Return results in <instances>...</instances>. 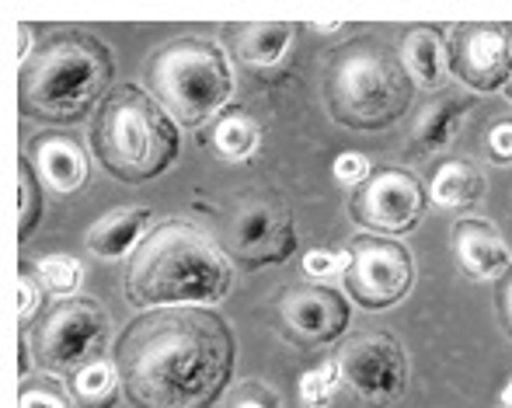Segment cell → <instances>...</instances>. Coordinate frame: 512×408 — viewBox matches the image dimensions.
<instances>
[{
    "instance_id": "4fadbf2b",
    "label": "cell",
    "mask_w": 512,
    "mask_h": 408,
    "mask_svg": "<svg viewBox=\"0 0 512 408\" xmlns=\"http://www.w3.org/2000/svg\"><path fill=\"white\" fill-rule=\"evenodd\" d=\"M279 325L286 339L304 349L331 346L349 332L352 307L349 297L324 283H293L279 293Z\"/></svg>"
},
{
    "instance_id": "ba28073f",
    "label": "cell",
    "mask_w": 512,
    "mask_h": 408,
    "mask_svg": "<svg viewBox=\"0 0 512 408\" xmlns=\"http://www.w3.org/2000/svg\"><path fill=\"white\" fill-rule=\"evenodd\" d=\"M220 248L237 269L283 266L297 252V227L272 192H244L223 213Z\"/></svg>"
},
{
    "instance_id": "e0dca14e",
    "label": "cell",
    "mask_w": 512,
    "mask_h": 408,
    "mask_svg": "<svg viewBox=\"0 0 512 408\" xmlns=\"http://www.w3.org/2000/svg\"><path fill=\"white\" fill-rule=\"evenodd\" d=\"M230 53L248 67H276L286 49L297 39V25L290 21H241V25H223Z\"/></svg>"
},
{
    "instance_id": "e575fe53",
    "label": "cell",
    "mask_w": 512,
    "mask_h": 408,
    "mask_svg": "<svg viewBox=\"0 0 512 408\" xmlns=\"http://www.w3.org/2000/svg\"><path fill=\"white\" fill-rule=\"evenodd\" d=\"M509 39H512V25H509Z\"/></svg>"
},
{
    "instance_id": "d6986e66",
    "label": "cell",
    "mask_w": 512,
    "mask_h": 408,
    "mask_svg": "<svg viewBox=\"0 0 512 408\" xmlns=\"http://www.w3.org/2000/svg\"><path fill=\"white\" fill-rule=\"evenodd\" d=\"M401 60L415 88L443 91L446 74V35L439 25H411L401 39Z\"/></svg>"
},
{
    "instance_id": "7c38bea8",
    "label": "cell",
    "mask_w": 512,
    "mask_h": 408,
    "mask_svg": "<svg viewBox=\"0 0 512 408\" xmlns=\"http://www.w3.org/2000/svg\"><path fill=\"white\" fill-rule=\"evenodd\" d=\"M425 210H429V192L405 168L373 171L370 182L352 196L356 224H363L366 231L380 234V238L415 231L422 224Z\"/></svg>"
},
{
    "instance_id": "ffe728a7",
    "label": "cell",
    "mask_w": 512,
    "mask_h": 408,
    "mask_svg": "<svg viewBox=\"0 0 512 408\" xmlns=\"http://www.w3.org/2000/svg\"><path fill=\"white\" fill-rule=\"evenodd\" d=\"M485 196V175L474 161H446L432 175V203L443 210H471Z\"/></svg>"
},
{
    "instance_id": "484cf974",
    "label": "cell",
    "mask_w": 512,
    "mask_h": 408,
    "mask_svg": "<svg viewBox=\"0 0 512 408\" xmlns=\"http://www.w3.org/2000/svg\"><path fill=\"white\" fill-rule=\"evenodd\" d=\"M39 276L46 279V286L60 297H74V290L81 286L84 279V269L77 259L70 255H49V259L39 262Z\"/></svg>"
},
{
    "instance_id": "44dd1931",
    "label": "cell",
    "mask_w": 512,
    "mask_h": 408,
    "mask_svg": "<svg viewBox=\"0 0 512 408\" xmlns=\"http://www.w3.org/2000/svg\"><path fill=\"white\" fill-rule=\"evenodd\" d=\"M70 395L81 408H115L122 395V381H119V370L115 363H88L84 370H77L70 377Z\"/></svg>"
},
{
    "instance_id": "3957f363",
    "label": "cell",
    "mask_w": 512,
    "mask_h": 408,
    "mask_svg": "<svg viewBox=\"0 0 512 408\" xmlns=\"http://www.w3.org/2000/svg\"><path fill=\"white\" fill-rule=\"evenodd\" d=\"M112 49L84 28H56L18 67V112L39 123L70 126L112 95Z\"/></svg>"
},
{
    "instance_id": "5bb4252c",
    "label": "cell",
    "mask_w": 512,
    "mask_h": 408,
    "mask_svg": "<svg viewBox=\"0 0 512 408\" xmlns=\"http://www.w3.org/2000/svg\"><path fill=\"white\" fill-rule=\"evenodd\" d=\"M474 109V102L467 95H460L457 88H443L415 112L408 130V161H425V157L439 154L453 143V136L460 133V123L467 119V112Z\"/></svg>"
},
{
    "instance_id": "9c48e42d",
    "label": "cell",
    "mask_w": 512,
    "mask_h": 408,
    "mask_svg": "<svg viewBox=\"0 0 512 408\" xmlns=\"http://www.w3.org/2000/svg\"><path fill=\"white\" fill-rule=\"evenodd\" d=\"M345 297L363 311H387L401 304L415 283V262L405 245L380 234H359L349 241L342 269Z\"/></svg>"
},
{
    "instance_id": "7402d4cb",
    "label": "cell",
    "mask_w": 512,
    "mask_h": 408,
    "mask_svg": "<svg viewBox=\"0 0 512 408\" xmlns=\"http://www.w3.org/2000/svg\"><path fill=\"white\" fill-rule=\"evenodd\" d=\"M258 140H262V136H258V126L251 123L241 109L223 112L213 126V150L223 157V161H234V164L248 161V157L258 150Z\"/></svg>"
},
{
    "instance_id": "d4e9b609",
    "label": "cell",
    "mask_w": 512,
    "mask_h": 408,
    "mask_svg": "<svg viewBox=\"0 0 512 408\" xmlns=\"http://www.w3.org/2000/svg\"><path fill=\"white\" fill-rule=\"evenodd\" d=\"M18 408H77V402L60 381L39 377V381H21Z\"/></svg>"
},
{
    "instance_id": "8fae6325",
    "label": "cell",
    "mask_w": 512,
    "mask_h": 408,
    "mask_svg": "<svg viewBox=\"0 0 512 408\" xmlns=\"http://www.w3.org/2000/svg\"><path fill=\"white\" fill-rule=\"evenodd\" d=\"M446 67L460 84H467L478 95H495V91L512 84V39L506 25L495 21H464L453 25L446 39Z\"/></svg>"
},
{
    "instance_id": "836d02e7",
    "label": "cell",
    "mask_w": 512,
    "mask_h": 408,
    "mask_svg": "<svg viewBox=\"0 0 512 408\" xmlns=\"http://www.w3.org/2000/svg\"><path fill=\"white\" fill-rule=\"evenodd\" d=\"M509 105H512V84H509Z\"/></svg>"
},
{
    "instance_id": "ac0fdd59",
    "label": "cell",
    "mask_w": 512,
    "mask_h": 408,
    "mask_svg": "<svg viewBox=\"0 0 512 408\" xmlns=\"http://www.w3.org/2000/svg\"><path fill=\"white\" fill-rule=\"evenodd\" d=\"M150 224H154V213L147 206H122V210L105 213L84 241H88V252H95L98 259H122L143 245V238L154 231Z\"/></svg>"
},
{
    "instance_id": "8992f818",
    "label": "cell",
    "mask_w": 512,
    "mask_h": 408,
    "mask_svg": "<svg viewBox=\"0 0 512 408\" xmlns=\"http://www.w3.org/2000/svg\"><path fill=\"white\" fill-rule=\"evenodd\" d=\"M143 91L182 126H203L234 95V74L216 42L178 35L143 63Z\"/></svg>"
},
{
    "instance_id": "277c9868",
    "label": "cell",
    "mask_w": 512,
    "mask_h": 408,
    "mask_svg": "<svg viewBox=\"0 0 512 408\" xmlns=\"http://www.w3.org/2000/svg\"><path fill=\"white\" fill-rule=\"evenodd\" d=\"M328 116L345 130L377 133L401 123L415 102V81L387 39L363 32L328 49L321 70Z\"/></svg>"
},
{
    "instance_id": "52a82bcc",
    "label": "cell",
    "mask_w": 512,
    "mask_h": 408,
    "mask_svg": "<svg viewBox=\"0 0 512 408\" xmlns=\"http://www.w3.org/2000/svg\"><path fill=\"white\" fill-rule=\"evenodd\" d=\"M108 335H112V321L95 297H63L46 307L39 325L25 332V339L39 370L70 381L77 370L102 360Z\"/></svg>"
},
{
    "instance_id": "9a60e30c",
    "label": "cell",
    "mask_w": 512,
    "mask_h": 408,
    "mask_svg": "<svg viewBox=\"0 0 512 408\" xmlns=\"http://www.w3.org/2000/svg\"><path fill=\"white\" fill-rule=\"evenodd\" d=\"M453 252H457L460 269L471 279H499L512 266L509 245L495 231L492 220L467 217L453 224Z\"/></svg>"
},
{
    "instance_id": "603a6c76",
    "label": "cell",
    "mask_w": 512,
    "mask_h": 408,
    "mask_svg": "<svg viewBox=\"0 0 512 408\" xmlns=\"http://www.w3.org/2000/svg\"><path fill=\"white\" fill-rule=\"evenodd\" d=\"M42 220V182L28 154L18 157V238L28 241Z\"/></svg>"
},
{
    "instance_id": "5b68a950",
    "label": "cell",
    "mask_w": 512,
    "mask_h": 408,
    "mask_svg": "<svg viewBox=\"0 0 512 408\" xmlns=\"http://www.w3.org/2000/svg\"><path fill=\"white\" fill-rule=\"evenodd\" d=\"M91 150L112 178L140 185L182 157V133L140 84H119L91 123Z\"/></svg>"
},
{
    "instance_id": "6da1fadb",
    "label": "cell",
    "mask_w": 512,
    "mask_h": 408,
    "mask_svg": "<svg viewBox=\"0 0 512 408\" xmlns=\"http://www.w3.org/2000/svg\"><path fill=\"white\" fill-rule=\"evenodd\" d=\"M112 363L133 408H213L234 381L237 342L209 307H154L115 339Z\"/></svg>"
},
{
    "instance_id": "d6a6232c",
    "label": "cell",
    "mask_w": 512,
    "mask_h": 408,
    "mask_svg": "<svg viewBox=\"0 0 512 408\" xmlns=\"http://www.w3.org/2000/svg\"><path fill=\"white\" fill-rule=\"evenodd\" d=\"M499 408H512V377L506 381V388H502V395H499Z\"/></svg>"
},
{
    "instance_id": "cb8c5ba5",
    "label": "cell",
    "mask_w": 512,
    "mask_h": 408,
    "mask_svg": "<svg viewBox=\"0 0 512 408\" xmlns=\"http://www.w3.org/2000/svg\"><path fill=\"white\" fill-rule=\"evenodd\" d=\"M338 381H342L338 363L335 360L321 363L317 370H307V374L300 377V398H304L307 408H328L338 391Z\"/></svg>"
},
{
    "instance_id": "4dcf8cb0",
    "label": "cell",
    "mask_w": 512,
    "mask_h": 408,
    "mask_svg": "<svg viewBox=\"0 0 512 408\" xmlns=\"http://www.w3.org/2000/svg\"><path fill=\"white\" fill-rule=\"evenodd\" d=\"M495 307H499V321L512 339V266L495 279Z\"/></svg>"
},
{
    "instance_id": "f1b7e54d",
    "label": "cell",
    "mask_w": 512,
    "mask_h": 408,
    "mask_svg": "<svg viewBox=\"0 0 512 408\" xmlns=\"http://www.w3.org/2000/svg\"><path fill=\"white\" fill-rule=\"evenodd\" d=\"M335 178L342 185H359V189H363V185L373 178V168L363 154H338L335 157Z\"/></svg>"
},
{
    "instance_id": "7a4b0ae2",
    "label": "cell",
    "mask_w": 512,
    "mask_h": 408,
    "mask_svg": "<svg viewBox=\"0 0 512 408\" xmlns=\"http://www.w3.org/2000/svg\"><path fill=\"white\" fill-rule=\"evenodd\" d=\"M234 283V266L203 227L182 217L157 224L129 255L126 297L133 307L220 304Z\"/></svg>"
},
{
    "instance_id": "f546056e",
    "label": "cell",
    "mask_w": 512,
    "mask_h": 408,
    "mask_svg": "<svg viewBox=\"0 0 512 408\" xmlns=\"http://www.w3.org/2000/svg\"><path fill=\"white\" fill-rule=\"evenodd\" d=\"M488 161L512 164V119H499L488 130Z\"/></svg>"
},
{
    "instance_id": "1f68e13d",
    "label": "cell",
    "mask_w": 512,
    "mask_h": 408,
    "mask_svg": "<svg viewBox=\"0 0 512 408\" xmlns=\"http://www.w3.org/2000/svg\"><path fill=\"white\" fill-rule=\"evenodd\" d=\"M335 269H338V255L335 252H321V248H317V252L304 255V272L310 279H328Z\"/></svg>"
},
{
    "instance_id": "2e32d148",
    "label": "cell",
    "mask_w": 512,
    "mask_h": 408,
    "mask_svg": "<svg viewBox=\"0 0 512 408\" xmlns=\"http://www.w3.org/2000/svg\"><path fill=\"white\" fill-rule=\"evenodd\" d=\"M28 161L35 164V175L46 189H53L56 196H70V192L84 189L91 175L88 154L81 150V143H74L70 136L49 133L39 136L32 143V154Z\"/></svg>"
},
{
    "instance_id": "30bf717a",
    "label": "cell",
    "mask_w": 512,
    "mask_h": 408,
    "mask_svg": "<svg viewBox=\"0 0 512 408\" xmlns=\"http://www.w3.org/2000/svg\"><path fill=\"white\" fill-rule=\"evenodd\" d=\"M342 381L359 402L384 408L398 402L408 388V353L391 332H356L338 346L335 356Z\"/></svg>"
},
{
    "instance_id": "83f0119b",
    "label": "cell",
    "mask_w": 512,
    "mask_h": 408,
    "mask_svg": "<svg viewBox=\"0 0 512 408\" xmlns=\"http://www.w3.org/2000/svg\"><path fill=\"white\" fill-rule=\"evenodd\" d=\"M227 408H279V395L262 381H241L230 391Z\"/></svg>"
},
{
    "instance_id": "4316f807",
    "label": "cell",
    "mask_w": 512,
    "mask_h": 408,
    "mask_svg": "<svg viewBox=\"0 0 512 408\" xmlns=\"http://www.w3.org/2000/svg\"><path fill=\"white\" fill-rule=\"evenodd\" d=\"M42 311V283L32 279V266L21 262L18 266V325H21V335L28 332L32 318Z\"/></svg>"
}]
</instances>
